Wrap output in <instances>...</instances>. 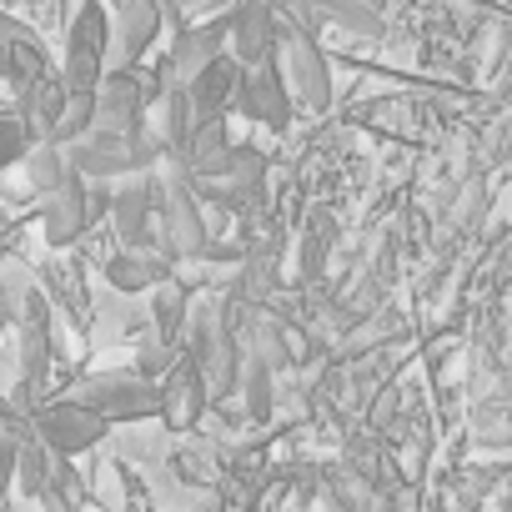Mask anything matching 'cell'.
Returning a JSON list of instances; mask_svg holds the SVG:
<instances>
[{"mask_svg":"<svg viewBox=\"0 0 512 512\" xmlns=\"http://www.w3.org/2000/svg\"><path fill=\"white\" fill-rule=\"evenodd\" d=\"M71 171L76 176H126V171H141L161 156V146L151 136H136V131H86L81 141L61 146Z\"/></svg>","mask_w":512,"mask_h":512,"instance_id":"cell-1","label":"cell"},{"mask_svg":"<svg viewBox=\"0 0 512 512\" xmlns=\"http://www.w3.org/2000/svg\"><path fill=\"white\" fill-rule=\"evenodd\" d=\"M111 61V21L101 0H86L71 21V41H66V61H61V81L66 91H96Z\"/></svg>","mask_w":512,"mask_h":512,"instance_id":"cell-2","label":"cell"},{"mask_svg":"<svg viewBox=\"0 0 512 512\" xmlns=\"http://www.w3.org/2000/svg\"><path fill=\"white\" fill-rule=\"evenodd\" d=\"M66 402H81V407H91L106 422H141V417H156L161 412V392L146 377H126V372L86 377L81 387L66 392Z\"/></svg>","mask_w":512,"mask_h":512,"instance_id":"cell-3","label":"cell"},{"mask_svg":"<svg viewBox=\"0 0 512 512\" xmlns=\"http://www.w3.org/2000/svg\"><path fill=\"white\" fill-rule=\"evenodd\" d=\"M282 51V21L272 11V0H236L226 11V56L241 66L277 61Z\"/></svg>","mask_w":512,"mask_h":512,"instance_id":"cell-4","label":"cell"},{"mask_svg":"<svg viewBox=\"0 0 512 512\" xmlns=\"http://www.w3.org/2000/svg\"><path fill=\"white\" fill-rule=\"evenodd\" d=\"M31 427H36V437H41V447H51L56 457H76V452H86V447H96L106 432H111V422L106 417H96L91 407H81V402H51V407H41L36 417H31Z\"/></svg>","mask_w":512,"mask_h":512,"instance_id":"cell-5","label":"cell"},{"mask_svg":"<svg viewBox=\"0 0 512 512\" xmlns=\"http://www.w3.org/2000/svg\"><path fill=\"white\" fill-rule=\"evenodd\" d=\"M246 121H262V126H287L292 121V91H287V76L277 61H262V66H241V81H236V101H231Z\"/></svg>","mask_w":512,"mask_h":512,"instance_id":"cell-6","label":"cell"},{"mask_svg":"<svg viewBox=\"0 0 512 512\" xmlns=\"http://www.w3.org/2000/svg\"><path fill=\"white\" fill-rule=\"evenodd\" d=\"M277 66L287 76V91H297L302 106H312V111L332 106V71H327V56L317 51L312 36H282Z\"/></svg>","mask_w":512,"mask_h":512,"instance_id":"cell-7","label":"cell"},{"mask_svg":"<svg viewBox=\"0 0 512 512\" xmlns=\"http://www.w3.org/2000/svg\"><path fill=\"white\" fill-rule=\"evenodd\" d=\"M161 206H166V231H171V251L176 256H201L206 251V221H201V196L186 181V171L176 166L161 181Z\"/></svg>","mask_w":512,"mask_h":512,"instance_id":"cell-8","label":"cell"},{"mask_svg":"<svg viewBox=\"0 0 512 512\" xmlns=\"http://www.w3.org/2000/svg\"><path fill=\"white\" fill-rule=\"evenodd\" d=\"M146 96L151 91L136 81V71L131 66H116L96 86V126L91 131H136V121L146 111Z\"/></svg>","mask_w":512,"mask_h":512,"instance_id":"cell-9","label":"cell"},{"mask_svg":"<svg viewBox=\"0 0 512 512\" xmlns=\"http://www.w3.org/2000/svg\"><path fill=\"white\" fill-rule=\"evenodd\" d=\"M236 81H241V61L231 56H216L206 61L191 81H186V101H191V116L196 121H211V116H226L231 101H236Z\"/></svg>","mask_w":512,"mask_h":512,"instance_id":"cell-10","label":"cell"},{"mask_svg":"<svg viewBox=\"0 0 512 512\" xmlns=\"http://www.w3.org/2000/svg\"><path fill=\"white\" fill-rule=\"evenodd\" d=\"M216 56H226V16H216V21H201V26H186L181 36H176V46H171V71H176V81L186 86L206 61H216Z\"/></svg>","mask_w":512,"mask_h":512,"instance_id":"cell-11","label":"cell"},{"mask_svg":"<svg viewBox=\"0 0 512 512\" xmlns=\"http://www.w3.org/2000/svg\"><path fill=\"white\" fill-rule=\"evenodd\" d=\"M156 31H161V6L156 0H131V6L121 11V21H116V41H111L116 66H136L151 51Z\"/></svg>","mask_w":512,"mask_h":512,"instance_id":"cell-12","label":"cell"},{"mask_svg":"<svg viewBox=\"0 0 512 512\" xmlns=\"http://www.w3.org/2000/svg\"><path fill=\"white\" fill-rule=\"evenodd\" d=\"M81 226H86V186H81V176L71 171L56 191H46V236H51L56 246H66V241L81 236Z\"/></svg>","mask_w":512,"mask_h":512,"instance_id":"cell-13","label":"cell"},{"mask_svg":"<svg viewBox=\"0 0 512 512\" xmlns=\"http://www.w3.org/2000/svg\"><path fill=\"white\" fill-rule=\"evenodd\" d=\"M201 407H206V377H201L196 362H186V367L171 377V387L161 392V417H166L171 427H191V422L201 417Z\"/></svg>","mask_w":512,"mask_h":512,"instance_id":"cell-14","label":"cell"},{"mask_svg":"<svg viewBox=\"0 0 512 512\" xmlns=\"http://www.w3.org/2000/svg\"><path fill=\"white\" fill-rule=\"evenodd\" d=\"M151 206H156V186H131V191H121L116 196V231H121V241L126 246H146V236H151Z\"/></svg>","mask_w":512,"mask_h":512,"instance_id":"cell-15","label":"cell"},{"mask_svg":"<svg viewBox=\"0 0 512 512\" xmlns=\"http://www.w3.org/2000/svg\"><path fill=\"white\" fill-rule=\"evenodd\" d=\"M106 277H111L121 292H141V287H156V282H166L171 272L156 262L151 251H141V246H126V251L116 256V262L106 267Z\"/></svg>","mask_w":512,"mask_h":512,"instance_id":"cell-16","label":"cell"},{"mask_svg":"<svg viewBox=\"0 0 512 512\" xmlns=\"http://www.w3.org/2000/svg\"><path fill=\"white\" fill-rule=\"evenodd\" d=\"M317 16L352 36H382V0H317Z\"/></svg>","mask_w":512,"mask_h":512,"instance_id":"cell-17","label":"cell"},{"mask_svg":"<svg viewBox=\"0 0 512 512\" xmlns=\"http://www.w3.org/2000/svg\"><path fill=\"white\" fill-rule=\"evenodd\" d=\"M91 126H96V91H71L66 106H61V116H56V126L46 131V141H51V146H71V141H81Z\"/></svg>","mask_w":512,"mask_h":512,"instance_id":"cell-18","label":"cell"},{"mask_svg":"<svg viewBox=\"0 0 512 512\" xmlns=\"http://www.w3.org/2000/svg\"><path fill=\"white\" fill-rule=\"evenodd\" d=\"M46 357H51V322H46V302L31 297L26 302V382L46 377Z\"/></svg>","mask_w":512,"mask_h":512,"instance_id":"cell-19","label":"cell"},{"mask_svg":"<svg viewBox=\"0 0 512 512\" xmlns=\"http://www.w3.org/2000/svg\"><path fill=\"white\" fill-rule=\"evenodd\" d=\"M26 171H31V186H36V191H56V186L71 176V161H66L61 146L36 141V146L26 151Z\"/></svg>","mask_w":512,"mask_h":512,"instance_id":"cell-20","label":"cell"},{"mask_svg":"<svg viewBox=\"0 0 512 512\" xmlns=\"http://www.w3.org/2000/svg\"><path fill=\"white\" fill-rule=\"evenodd\" d=\"M166 126H161V146L171 151V156H181V146H186V136H191V126H196V116H191V101H186V86L176 81L171 91H166V116H161Z\"/></svg>","mask_w":512,"mask_h":512,"instance_id":"cell-21","label":"cell"},{"mask_svg":"<svg viewBox=\"0 0 512 512\" xmlns=\"http://www.w3.org/2000/svg\"><path fill=\"white\" fill-rule=\"evenodd\" d=\"M26 151H31L26 121H21L16 111H0V171L16 166V161H26Z\"/></svg>","mask_w":512,"mask_h":512,"instance_id":"cell-22","label":"cell"},{"mask_svg":"<svg viewBox=\"0 0 512 512\" xmlns=\"http://www.w3.org/2000/svg\"><path fill=\"white\" fill-rule=\"evenodd\" d=\"M181 292H176V282L166 277V282H156V322H161V337L171 342L176 332H181Z\"/></svg>","mask_w":512,"mask_h":512,"instance_id":"cell-23","label":"cell"},{"mask_svg":"<svg viewBox=\"0 0 512 512\" xmlns=\"http://www.w3.org/2000/svg\"><path fill=\"white\" fill-rule=\"evenodd\" d=\"M16 452H21V437L11 427H0V497L11 487V472H16Z\"/></svg>","mask_w":512,"mask_h":512,"instance_id":"cell-24","label":"cell"},{"mask_svg":"<svg viewBox=\"0 0 512 512\" xmlns=\"http://www.w3.org/2000/svg\"><path fill=\"white\" fill-rule=\"evenodd\" d=\"M11 422H16V402L0 392V427H11Z\"/></svg>","mask_w":512,"mask_h":512,"instance_id":"cell-25","label":"cell"},{"mask_svg":"<svg viewBox=\"0 0 512 512\" xmlns=\"http://www.w3.org/2000/svg\"><path fill=\"white\" fill-rule=\"evenodd\" d=\"M211 6H216V0H181V11H186V16H196V11H211Z\"/></svg>","mask_w":512,"mask_h":512,"instance_id":"cell-26","label":"cell"}]
</instances>
